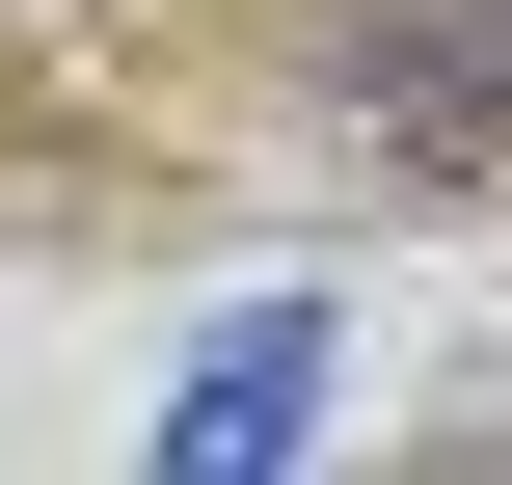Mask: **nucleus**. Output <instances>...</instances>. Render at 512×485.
Masks as SVG:
<instances>
[{
	"instance_id": "f03ea898",
	"label": "nucleus",
	"mask_w": 512,
	"mask_h": 485,
	"mask_svg": "<svg viewBox=\"0 0 512 485\" xmlns=\"http://www.w3.org/2000/svg\"><path fill=\"white\" fill-rule=\"evenodd\" d=\"M297 405H324V297H243L216 378L162 405V459H189V485H270V459H297Z\"/></svg>"
},
{
	"instance_id": "f257e3e1",
	"label": "nucleus",
	"mask_w": 512,
	"mask_h": 485,
	"mask_svg": "<svg viewBox=\"0 0 512 485\" xmlns=\"http://www.w3.org/2000/svg\"><path fill=\"white\" fill-rule=\"evenodd\" d=\"M324 81H351V135H378V162L512 189V0H351V27H324Z\"/></svg>"
}]
</instances>
